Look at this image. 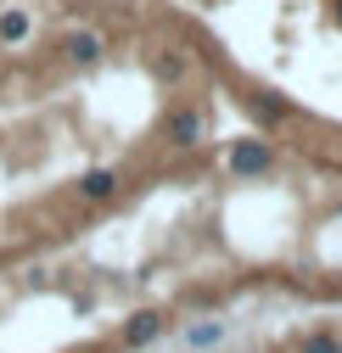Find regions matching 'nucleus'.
<instances>
[{
  "label": "nucleus",
  "mask_w": 342,
  "mask_h": 353,
  "mask_svg": "<svg viewBox=\"0 0 342 353\" xmlns=\"http://www.w3.org/2000/svg\"><path fill=\"white\" fill-rule=\"evenodd\" d=\"M123 336H130L135 347H141V342H157V336H163V320H157V314H135V320H130V331H123Z\"/></svg>",
  "instance_id": "nucleus-4"
},
{
  "label": "nucleus",
  "mask_w": 342,
  "mask_h": 353,
  "mask_svg": "<svg viewBox=\"0 0 342 353\" xmlns=\"http://www.w3.org/2000/svg\"><path fill=\"white\" fill-rule=\"evenodd\" d=\"M68 51H73V62H96V51H101V46H96L90 34H73V46H68Z\"/></svg>",
  "instance_id": "nucleus-6"
},
{
  "label": "nucleus",
  "mask_w": 342,
  "mask_h": 353,
  "mask_svg": "<svg viewBox=\"0 0 342 353\" xmlns=\"http://www.w3.org/2000/svg\"><path fill=\"white\" fill-rule=\"evenodd\" d=\"M230 168H236V174H264V168H270V146H264V141H241V146L230 152Z\"/></svg>",
  "instance_id": "nucleus-1"
},
{
  "label": "nucleus",
  "mask_w": 342,
  "mask_h": 353,
  "mask_svg": "<svg viewBox=\"0 0 342 353\" xmlns=\"http://www.w3.org/2000/svg\"><path fill=\"white\" fill-rule=\"evenodd\" d=\"M303 353H342V347H336L331 336H309V342H303Z\"/></svg>",
  "instance_id": "nucleus-7"
},
{
  "label": "nucleus",
  "mask_w": 342,
  "mask_h": 353,
  "mask_svg": "<svg viewBox=\"0 0 342 353\" xmlns=\"http://www.w3.org/2000/svg\"><path fill=\"white\" fill-rule=\"evenodd\" d=\"M79 191L90 196V202H101V196L118 191V180H112V168H96V174H84V180H79Z\"/></svg>",
  "instance_id": "nucleus-2"
},
{
  "label": "nucleus",
  "mask_w": 342,
  "mask_h": 353,
  "mask_svg": "<svg viewBox=\"0 0 342 353\" xmlns=\"http://www.w3.org/2000/svg\"><path fill=\"white\" fill-rule=\"evenodd\" d=\"M168 135H174V146H197L202 141V118L197 112H180L174 123H168Z\"/></svg>",
  "instance_id": "nucleus-3"
},
{
  "label": "nucleus",
  "mask_w": 342,
  "mask_h": 353,
  "mask_svg": "<svg viewBox=\"0 0 342 353\" xmlns=\"http://www.w3.org/2000/svg\"><path fill=\"white\" fill-rule=\"evenodd\" d=\"M0 34H6V39H23V34H28V23H23V17H6V23H0Z\"/></svg>",
  "instance_id": "nucleus-8"
},
{
  "label": "nucleus",
  "mask_w": 342,
  "mask_h": 353,
  "mask_svg": "<svg viewBox=\"0 0 342 353\" xmlns=\"http://www.w3.org/2000/svg\"><path fill=\"white\" fill-rule=\"evenodd\" d=\"M219 336H225V325H219V320H208V325H191V331H185V342H191V347H213Z\"/></svg>",
  "instance_id": "nucleus-5"
}]
</instances>
